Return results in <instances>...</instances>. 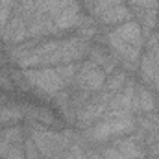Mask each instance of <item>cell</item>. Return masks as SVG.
Instances as JSON below:
<instances>
[{
  "mask_svg": "<svg viewBox=\"0 0 159 159\" xmlns=\"http://www.w3.org/2000/svg\"><path fill=\"white\" fill-rule=\"evenodd\" d=\"M111 44L124 56L126 61H137L139 48H141V28L135 22H126L111 34Z\"/></svg>",
  "mask_w": 159,
  "mask_h": 159,
  "instance_id": "6da1fadb",
  "label": "cell"
},
{
  "mask_svg": "<svg viewBox=\"0 0 159 159\" xmlns=\"http://www.w3.org/2000/svg\"><path fill=\"white\" fill-rule=\"evenodd\" d=\"M131 128H133V120L126 111H111L109 117L104 122L96 124L89 131V137H93L94 141H102V139H107V137H113V135L128 133Z\"/></svg>",
  "mask_w": 159,
  "mask_h": 159,
  "instance_id": "7a4b0ae2",
  "label": "cell"
},
{
  "mask_svg": "<svg viewBox=\"0 0 159 159\" xmlns=\"http://www.w3.org/2000/svg\"><path fill=\"white\" fill-rule=\"evenodd\" d=\"M78 81L81 87H85V89H98V87H102V83H104V72L98 69V65H85L81 70H80L78 74Z\"/></svg>",
  "mask_w": 159,
  "mask_h": 159,
  "instance_id": "3957f363",
  "label": "cell"
},
{
  "mask_svg": "<svg viewBox=\"0 0 159 159\" xmlns=\"http://www.w3.org/2000/svg\"><path fill=\"white\" fill-rule=\"evenodd\" d=\"M109 100H111V93H104V94L96 96V100H93L87 107H83V111L80 113V120L91 122V120H94L96 117H100V115L107 109Z\"/></svg>",
  "mask_w": 159,
  "mask_h": 159,
  "instance_id": "277c9868",
  "label": "cell"
},
{
  "mask_svg": "<svg viewBox=\"0 0 159 159\" xmlns=\"http://www.w3.org/2000/svg\"><path fill=\"white\" fill-rule=\"evenodd\" d=\"M143 74L150 81H159V52L157 48H152L146 57L143 59Z\"/></svg>",
  "mask_w": 159,
  "mask_h": 159,
  "instance_id": "5b68a950",
  "label": "cell"
},
{
  "mask_svg": "<svg viewBox=\"0 0 159 159\" xmlns=\"http://www.w3.org/2000/svg\"><path fill=\"white\" fill-rule=\"evenodd\" d=\"M28 35V24L22 19H13L6 28H4V39L7 41H20Z\"/></svg>",
  "mask_w": 159,
  "mask_h": 159,
  "instance_id": "8992f818",
  "label": "cell"
},
{
  "mask_svg": "<svg viewBox=\"0 0 159 159\" xmlns=\"http://www.w3.org/2000/svg\"><path fill=\"white\" fill-rule=\"evenodd\" d=\"M120 89H124V74L117 72L107 81V93H115V91H120Z\"/></svg>",
  "mask_w": 159,
  "mask_h": 159,
  "instance_id": "52a82bcc",
  "label": "cell"
},
{
  "mask_svg": "<svg viewBox=\"0 0 159 159\" xmlns=\"http://www.w3.org/2000/svg\"><path fill=\"white\" fill-rule=\"evenodd\" d=\"M91 159H106V157H98V156H94V157H91Z\"/></svg>",
  "mask_w": 159,
  "mask_h": 159,
  "instance_id": "ba28073f",
  "label": "cell"
},
{
  "mask_svg": "<svg viewBox=\"0 0 159 159\" xmlns=\"http://www.w3.org/2000/svg\"><path fill=\"white\" fill-rule=\"evenodd\" d=\"M157 93H159V85H157Z\"/></svg>",
  "mask_w": 159,
  "mask_h": 159,
  "instance_id": "9c48e42d",
  "label": "cell"
}]
</instances>
